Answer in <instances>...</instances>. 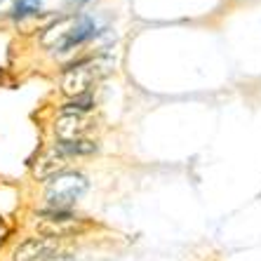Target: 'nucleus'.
Segmentation results:
<instances>
[{
    "label": "nucleus",
    "instance_id": "3",
    "mask_svg": "<svg viewBox=\"0 0 261 261\" xmlns=\"http://www.w3.org/2000/svg\"><path fill=\"white\" fill-rule=\"evenodd\" d=\"M94 127V120L85 113H64L55 120V134L59 141H83Z\"/></svg>",
    "mask_w": 261,
    "mask_h": 261
},
{
    "label": "nucleus",
    "instance_id": "1",
    "mask_svg": "<svg viewBox=\"0 0 261 261\" xmlns=\"http://www.w3.org/2000/svg\"><path fill=\"white\" fill-rule=\"evenodd\" d=\"M38 217H40L36 221L38 233L43 238H52V240L75 236L85 228V219L73 217L71 212H64V210H43V212H38Z\"/></svg>",
    "mask_w": 261,
    "mask_h": 261
},
{
    "label": "nucleus",
    "instance_id": "8",
    "mask_svg": "<svg viewBox=\"0 0 261 261\" xmlns=\"http://www.w3.org/2000/svg\"><path fill=\"white\" fill-rule=\"evenodd\" d=\"M92 106H94L92 97L90 94H83V97H75V99H71V101H66L61 109L66 111V113H85V111H90Z\"/></svg>",
    "mask_w": 261,
    "mask_h": 261
},
{
    "label": "nucleus",
    "instance_id": "2",
    "mask_svg": "<svg viewBox=\"0 0 261 261\" xmlns=\"http://www.w3.org/2000/svg\"><path fill=\"white\" fill-rule=\"evenodd\" d=\"M85 191H87L85 176H80V174H59V176H55V181H52L47 195H45L47 210H64V212H68V207L78 200Z\"/></svg>",
    "mask_w": 261,
    "mask_h": 261
},
{
    "label": "nucleus",
    "instance_id": "7",
    "mask_svg": "<svg viewBox=\"0 0 261 261\" xmlns=\"http://www.w3.org/2000/svg\"><path fill=\"white\" fill-rule=\"evenodd\" d=\"M57 148H59L64 155H66L68 160L71 158H80V155H92V153L99 151V144H94V141L90 139H83V141H59V144H55Z\"/></svg>",
    "mask_w": 261,
    "mask_h": 261
},
{
    "label": "nucleus",
    "instance_id": "6",
    "mask_svg": "<svg viewBox=\"0 0 261 261\" xmlns=\"http://www.w3.org/2000/svg\"><path fill=\"white\" fill-rule=\"evenodd\" d=\"M92 80H94V71L90 66H78L71 68V71L64 73L61 78V92L66 97H83V94H90Z\"/></svg>",
    "mask_w": 261,
    "mask_h": 261
},
{
    "label": "nucleus",
    "instance_id": "5",
    "mask_svg": "<svg viewBox=\"0 0 261 261\" xmlns=\"http://www.w3.org/2000/svg\"><path fill=\"white\" fill-rule=\"evenodd\" d=\"M66 167H68V158L57 146H52V148H47V151L33 163V176H36L38 181H47V179H55V176L64 174Z\"/></svg>",
    "mask_w": 261,
    "mask_h": 261
},
{
    "label": "nucleus",
    "instance_id": "4",
    "mask_svg": "<svg viewBox=\"0 0 261 261\" xmlns=\"http://www.w3.org/2000/svg\"><path fill=\"white\" fill-rule=\"evenodd\" d=\"M55 252H57V240L38 236L19 243L12 252V261H49Z\"/></svg>",
    "mask_w": 261,
    "mask_h": 261
}]
</instances>
